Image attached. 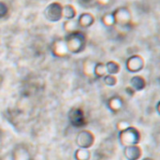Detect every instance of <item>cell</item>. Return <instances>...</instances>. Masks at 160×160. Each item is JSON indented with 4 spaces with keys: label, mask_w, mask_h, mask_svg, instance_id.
Listing matches in <instances>:
<instances>
[{
    "label": "cell",
    "mask_w": 160,
    "mask_h": 160,
    "mask_svg": "<svg viewBox=\"0 0 160 160\" xmlns=\"http://www.w3.org/2000/svg\"><path fill=\"white\" fill-rule=\"evenodd\" d=\"M68 52L71 53H79L82 52L86 45V37L83 32L76 31L70 33L65 38Z\"/></svg>",
    "instance_id": "6da1fadb"
},
{
    "label": "cell",
    "mask_w": 160,
    "mask_h": 160,
    "mask_svg": "<svg viewBox=\"0 0 160 160\" xmlns=\"http://www.w3.org/2000/svg\"><path fill=\"white\" fill-rule=\"evenodd\" d=\"M113 18H114V22L115 24L126 27L130 24L131 22V12L130 10L126 8V7H121L114 10L112 12Z\"/></svg>",
    "instance_id": "7a4b0ae2"
},
{
    "label": "cell",
    "mask_w": 160,
    "mask_h": 160,
    "mask_svg": "<svg viewBox=\"0 0 160 160\" xmlns=\"http://www.w3.org/2000/svg\"><path fill=\"white\" fill-rule=\"evenodd\" d=\"M44 15L50 22H58L63 18V6L58 2H53L45 8Z\"/></svg>",
    "instance_id": "3957f363"
},
{
    "label": "cell",
    "mask_w": 160,
    "mask_h": 160,
    "mask_svg": "<svg viewBox=\"0 0 160 160\" xmlns=\"http://www.w3.org/2000/svg\"><path fill=\"white\" fill-rule=\"evenodd\" d=\"M128 69L132 72L139 71L143 67V59L140 55H133L131 56L127 63Z\"/></svg>",
    "instance_id": "277c9868"
},
{
    "label": "cell",
    "mask_w": 160,
    "mask_h": 160,
    "mask_svg": "<svg viewBox=\"0 0 160 160\" xmlns=\"http://www.w3.org/2000/svg\"><path fill=\"white\" fill-rule=\"evenodd\" d=\"M52 52H53L54 55L59 56V57L66 56L68 53H69L65 39L55 40V42L53 43V46H52Z\"/></svg>",
    "instance_id": "5b68a950"
},
{
    "label": "cell",
    "mask_w": 160,
    "mask_h": 160,
    "mask_svg": "<svg viewBox=\"0 0 160 160\" xmlns=\"http://www.w3.org/2000/svg\"><path fill=\"white\" fill-rule=\"evenodd\" d=\"M78 24L79 27H83V28H87L89 26H91L94 22H95V17L89 13V12H85V13H82L78 20Z\"/></svg>",
    "instance_id": "8992f818"
},
{
    "label": "cell",
    "mask_w": 160,
    "mask_h": 160,
    "mask_svg": "<svg viewBox=\"0 0 160 160\" xmlns=\"http://www.w3.org/2000/svg\"><path fill=\"white\" fill-rule=\"evenodd\" d=\"M125 154L129 160H136L138 159L141 156V150L137 146L130 145V146H128Z\"/></svg>",
    "instance_id": "52a82bcc"
},
{
    "label": "cell",
    "mask_w": 160,
    "mask_h": 160,
    "mask_svg": "<svg viewBox=\"0 0 160 160\" xmlns=\"http://www.w3.org/2000/svg\"><path fill=\"white\" fill-rule=\"evenodd\" d=\"M76 8L72 5H66L63 7V18L67 20H73L76 17Z\"/></svg>",
    "instance_id": "ba28073f"
},
{
    "label": "cell",
    "mask_w": 160,
    "mask_h": 160,
    "mask_svg": "<svg viewBox=\"0 0 160 160\" xmlns=\"http://www.w3.org/2000/svg\"><path fill=\"white\" fill-rule=\"evenodd\" d=\"M64 29L66 32H68V34L76 32L79 30V24L77 20H67L64 22Z\"/></svg>",
    "instance_id": "9c48e42d"
},
{
    "label": "cell",
    "mask_w": 160,
    "mask_h": 160,
    "mask_svg": "<svg viewBox=\"0 0 160 160\" xmlns=\"http://www.w3.org/2000/svg\"><path fill=\"white\" fill-rule=\"evenodd\" d=\"M102 22L106 25V26H112L115 24L114 22V18L112 13H107L102 17Z\"/></svg>",
    "instance_id": "30bf717a"
},
{
    "label": "cell",
    "mask_w": 160,
    "mask_h": 160,
    "mask_svg": "<svg viewBox=\"0 0 160 160\" xmlns=\"http://www.w3.org/2000/svg\"><path fill=\"white\" fill-rule=\"evenodd\" d=\"M121 106H122V101L118 98H114L110 100V107L112 110L117 111L121 108Z\"/></svg>",
    "instance_id": "8fae6325"
},
{
    "label": "cell",
    "mask_w": 160,
    "mask_h": 160,
    "mask_svg": "<svg viewBox=\"0 0 160 160\" xmlns=\"http://www.w3.org/2000/svg\"><path fill=\"white\" fill-rule=\"evenodd\" d=\"M104 80H105L106 84L108 85H114L116 84V82H117V79L114 75H107Z\"/></svg>",
    "instance_id": "7c38bea8"
},
{
    "label": "cell",
    "mask_w": 160,
    "mask_h": 160,
    "mask_svg": "<svg viewBox=\"0 0 160 160\" xmlns=\"http://www.w3.org/2000/svg\"><path fill=\"white\" fill-rule=\"evenodd\" d=\"M8 11V6L3 3V2H0V18H3L7 15Z\"/></svg>",
    "instance_id": "4fadbf2b"
},
{
    "label": "cell",
    "mask_w": 160,
    "mask_h": 160,
    "mask_svg": "<svg viewBox=\"0 0 160 160\" xmlns=\"http://www.w3.org/2000/svg\"><path fill=\"white\" fill-rule=\"evenodd\" d=\"M96 3V0H80V4L83 7H91Z\"/></svg>",
    "instance_id": "5bb4252c"
},
{
    "label": "cell",
    "mask_w": 160,
    "mask_h": 160,
    "mask_svg": "<svg viewBox=\"0 0 160 160\" xmlns=\"http://www.w3.org/2000/svg\"><path fill=\"white\" fill-rule=\"evenodd\" d=\"M110 0H96V3H98L100 5H107L109 4Z\"/></svg>",
    "instance_id": "9a60e30c"
}]
</instances>
